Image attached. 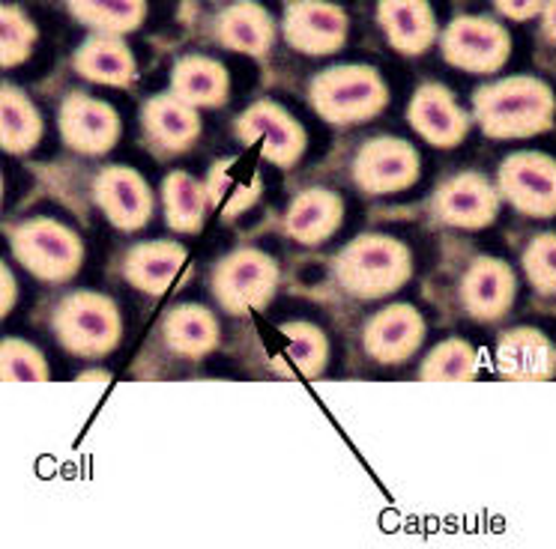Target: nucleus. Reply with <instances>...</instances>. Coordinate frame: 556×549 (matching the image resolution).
<instances>
[{
  "label": "nucleus",
  "mask_w": 556,
  "mask_h": 549,
  "mask_svg": "<svg viewBox=\"0 0 556 549\" xmlns=\"http://www.w3.org/2000/svg\"><path fill=\"white\" fill-rule=\"evenodd\" d=\"M422 341L425 320L413 305L380 308L363 325V349L380 365H404L419 353Z\"/></svg>",
  "instance_id": "obj_14"
},
{
  "label": "nucleus",
  "mask_w": 556,
  "mask_h": 549,
  "mask_svg": "<svg viewBox=\"0 0 556 549\" xmlns=\"http://www.w3.org/2000/svg\"><path fill=\"white\" fill-rule=\"evenodd\" d=\"M230 81L225 66L213 58H182L170 72V93L192 107H216L228 99Z\"/></svg>",
  "instance_id": "obj_28"
},
{
  "label": "nucleus",
  "mask_w": 556,
  "mask_h": 549,
  "mask_svg": "<svg viewBox=\"0 0 556 549\" xmlns=\"http://www.w3.org/2000/svg\"><path fill=\"white\" fill-rule=\"evenodd\" d=\"M15 260L27 272L46 281V284H66L73 281L81 263H85V245L73 227H66L58 218L37 215L27 218L10 233Z\"/></svg>",
  "instance_id": "obj_4"
},
{
  "label": "nucleus",
  "mask_w": 556,
  "mask_h": 549,
  "mask_svg": "<svg viewBox=\"0 0 556 549\" xmlns=\"http://www.w3.org/2000/svg\"><path fill=\"white\" fill-rule=\"evenodd\" d=\"M75 72L87 81L105 84V87H129L135 81L132 51L121 42V36L99 34L87 39L75 54Z\"/></svg>",
  "instance_id": "obj_27"
},
{
  "label": "nucleus",
  "mask_w": 556,
  "mask_h": 549,
  "mask_svg": "<svg viewBox=\"0 0 556 549\" xmlns=\"http://www.w3.org/2000/svg\"><path fill=\"white\" fill-rule=\"evenodd\" d=\"M3 382H49V361L22 337H7L0 346Z\"/></svg>",
  "instance_id": "obj_34"
},
{
  "label": "nucleus",
  "mask_w": 556,
  "mask_h": 549,
  "mask_svg": "<svg viewBox=\"0 0 556 549\" xmlns=\"http://www.w3.org/2000/svg\"><path fill=\"white\" fill-rule=\"evenodd\" d=\"M479 368H482L479 349L460 337H448L428 353L419 376L425 382H470L479 376Z\"/></svg>",
  "instance_id": "obj_32"
},
{
  "label": "nucleus",
  "mask_w": 556,
  "mask_h": 549,
  "mask_svg": "<svg viewBox=\"0 0 556 549\" xmlns=\"http://www.w3.org/2000/svg\"><path fill=\"white\" fill-rule=\"evenodd\" d=\"M496 370L515 382H544L556 376V346L539 329H511L496 341Z\"/></svg>",
  "instance_id": "obj_20"
},
{
  "label": "nucleus",
  "mask_w": 556,
  "mask_h": 549,
  "mask_svg": "<svg viewBox=\"0 0 556 549\" xmlns=\"http://www.w3.org/2000/svg\"><path fill=\"white\" fill-rule=\"evenodd\" d=\"M496 10L503 12L506 18H515V22H527L532 15H539L544 10L547 0H494Z\"/></svg>",
  "instance_id": "obj_36"
},
{
  "label": "nucleus",
  "mask_w": 556,
  "mask_h": 549,
  "mask_svg": "<svg viewBox=\"0 0 556 549\" xmlns=\"http://www.w3.org/2000/svg\"><path fill=\"white\" fill-rule=\"evenodd\" d=\"M407 117H410L413 129L419 131V138L434 146H443V150L458 146L470 129L464 107L440 84H425L416 90L410 107H407Z\"/></svg>",
  "instance_id": "obj_19"
},
{
  "label": "nucleus",
  "mask_w": 556,
  "mask_h": 549,
  "mask_svg": "<svg viewBox=\"0 0 556 549\" xmlns=\"http://www.w3.org/2000/svg\"><path fill=\"white\" fill-rule=\"evenodd\" d=\"M266 361H269V370L285 380H317L329 361L327 334L315 322H281Z\"/></svg>",
  "instance_id": "obj_15"
},
{
  "label": "nucleus",
  "mask_w": 556,
  "mask_h": 549,
  "mask_svg": "<svg viewBox=\"0 0 556 549\" xmlns=\"http://www.w3.org/2000/svg\"><path fill=\"white\" fill-rule=\"evenodd\" d=\"M42 138V119L34 102L15 87L0 93V143L7 153H30Z\"/></svg>",
  "instance_id": "obj_30"
},
{
  "label": "nucleus",
  "mask_w": 556,
  "mask_h": 549,
  "mask_svg": "<svg viewBox=\"0 0 556 549\" xmlns=\"http://www.w3.org/2000/svg\"><path fill=\"white\" fill-rule=\"evenodd\" d=\"M500 197L532 218L556 215V158L544 153L508 155L496 174Z\"/></svg>",
  "instance_id": "obj_8"
},
{
  "label": "nucleus",
  "mask_w": 556,
  "mask_h": 549,
  "mask_svg": "<svg viewBox=\"0 0 556 549\" xmlns=\"http://www.w3.org/2000/svg\"><path fill=\"white\" fill-rule=\"evenodd\" d=\"M204 182L210 206L222 218H240L264 194V174L252 162H245L242 155L218 158L216 165L210 167Z\"/></svg>",
  "instance_id": "obj_21"
},
{
  "label": "nucleus",
  "mask_w": 556,
  "mask_h": 549,
  "mask_svg": "<svg viewBox=\"0 0 556 549\" xmlns=\"http://www.w3.org/2000/svg\"><path fill=\"white\" fill-rule=\"evenodd\" d=\"M162 206H165V221L174 233H201L206 221L210 194L206 182L194 179L186 170H174L162 182Z\"/></svg>",
  "instance_id": "obj_29"
},
{
  "label": "nucleus",
  "mask_w": 556,
  "mask_h": 549,
  "mask_svg": "<svg viewBox=\"0 0 556 549\" xmlns=\"http://www.w3.org/2000/svg\"><path fill=\"white\" fill-rule=\"evenodd\" d=\"M542 30L544 36L556 42V0H547L542 10Z\"/></svg>",
  "instance_id": "obj_38"
},
{
  "label": "nucleus",
  "mask_w": 556,
  "mask_h": 549,
  "mask_svg": "<svg viewBox=\"0 0 556 549\" xmlns=\"http://www.w3.org/2000/svg\"><path fill=\"white\" fill-rule=\"evenodd\" d=\"M281 27L300 54H336L348 39V15L327 0H293Z\"/></svg>",
  "instance_id": "obj_13"
},
{
  "label": "nucleus",
  "mask_w": 556,
  "mask_h": 549,
  "mask_svg": "<svg viewBox=\"0 0 556 549\" xmlns=\"http://www.w3.org/2000/svg\"><path fill=\"white\" fill-rule=\"evenodd\" d=\"M159 334L174 356L182 358H204L218 346V320L216 314L204 305H177L170 308L162 322Z\"/></svg>",
  "instance_id": "obj_25"
},
{
  "label": "nucleus",
  "mask_w": 556,
  "mask_h": 549,
  "mask_svg": "<svg viewBox=\"0 0 556 549\" xmlns=\"http://www.w3.org/2000/svg\"><path fill=\"white\" fill-rule=\"evenodd\" d=\"M312 107L336 126H353L377 117L389 102V87L371 66H332L317 75L312 87Z\"/></svg>",
  "instance_id": "obj_5"
},
{
  "label": "nucleus",
  "mask_w": 556,
  "mask_h": 549,
  "mask_svg": "<svg viewBox=\"0 0 556 549\" xmlns=\"http://www.w3.org/2000/svg\"><path fill=\"white\" fill-rule=\"evenodd\" d=\"M51 329L66 353L78 358H105L121 346L123 314L105 293L75 290L58 302Z\"/></svg>",
  "instance_id": "obj_3"
},
{
  "label": "nucleus",
  "mask_w": 556,
  "mask_h": 549,
  "mask_svg": "<svg viewBox=\"0 0 556 549\" xmlns=\"http://www.w3.org/2000/svg\"><path fill=\"white\" fill-rule=\"evenodd\" d=\"M344 221V201L329 189H305L285 213V230L300 245H320L339 233Z\"/></svg>",
  "instance_id": "obj_22"
},
{
  "label": "nucleus",
  "mask_w": 556,
  "mask_h": 549,
  "mask_svg": "<svg viewBox=\"0 0 556 549\" xmlns=\"http://www.w3.org/2000/svg\"><path fill=\"white\" fill-rule=\"evenodd\" d=\"M413 254L401 239L363 233L351 239L336 257V281L353 298L375 302L399 293L410 281Z\"/></svg>",
  "instance_id": "obj_2"
},
{
  "label": "nucleus",
  "mask_w": 556,
  "mask_h": 549,
  "mask_svg": "<svg viewBox=\"0 0 556 549\" xmlns=\"http://www.w3.org/2000/svg\"><path fill=\"white\" fill-rule=\"evenodd\" d=\"M61 135L75 153L102 155L121 138V117L109 102L73 93L61 105Z\"/></svg>",
  "instance_id": "obj_16"
},
{
  "label": "nucleus",
  "mask_w": 556,
  "mask_h": 549,
  "mask_svg": "<svg viewBox=\"0 0 556 549\" xmlns=\"http://www.w3.org/2000/svg\"><path fill=\"white\" fill-rule=\"evenodd\" d=\"M0 63L3 69H13L25 63L37 42V27L18 7H3L0 10Z\"/></svg>",
  "instance_id": "obj_33"
},
{
  "label": "nucleus",
  "mask_w": 556,
  "mask_h": 549,
  "mask_svg": "<svg viewBox=\"0 0 556 549\" xmlns=\"http://www.w3.org/2000/svg\"><path fill=\"white\" fill-rule=\"evenodd\" d=\"M353 182L365 194H399L419 179V153L401 138H375L353 158Z\"/></svg>",
  "instance_id": "obj_9"
},
{
  "label": "nucleus",
  "mask_w": 556,
  "mask_h": 549,
  "mask_svg": "<svg viewBox=\"0 0 556 549\" xmlns=\"http://www.w3.org/2000/svg\"><path fill=\"white\" fill-rule=\"evenodd\" d=\"M276 260L261 248H237L222 257L213 269V296L230 317L264 310L278 290Z\"/></svg>",
  "instance_id": "obj_6"
},
{
  "label": "nucleus",
  "mask_w": 556,
  "mask_h": 549,
  "mask_svg": "<svg viewBox=\"0 0 556 549\" xmlns=\"http://www.w3.org/2000/svg\"><path fill=\"white\" fill-rule=\"evenodd\" d=\"M443 58L472 75H488L506 66L511 54V36L503 24L479 15H460L448 24L446 34L440 39Z\"/></svg>",
  "instance_id": "obj_7"
},
{
  "label": "nucleus",
  "mask_w": 556,
  "mask_h": 549,
  "mask_svg": "<svg viewBox=\"0 0 556 549\" xmlns=\"http://www.w3.org/2000/svg\"><path fill=\"white\" fill-rule=\"evenodd\" d=\"M523 272L542 296H556V233L535 237L523 251Z\"/></svg>",
  "instance_id": "obj_35"
},
{
  "label": "nucleus",
  "mask_w": 556,
  "mask_h": 549,
  "mask_svg": "<svg viewBox=\"0 0 556 549\" xmlns=\"http://www.w3.org/2000/svg\"><path fill=\"white\" fill-rule=\"evenodd\" d=\"M0 284H3V305H0V310H3V317H7V314L15 308V278L7 266L0 269Z\"/></svg>",
  "instance_id": "obj_37"
},
{
  "label": "nucleus",
  "mask_w": 556,
  "mask_h": 549,
  "mask_svg": "<svg viewBox=\"0 0 556 549\" xmlns=\"http://www.w3.org/2000/svg\"><path fill=\"white\" fill-rule=\"evenodd\" d=\"M70 12L99 34H132L147 15V0H70Z\"/></svg>",
  "instance_id": "obj_31"
},
{
  "label": "nucleus",
  "mask_w": 556,
  "mask_h": 549,
  "mask_svg": "<svg viewBox=\"0 0 556 549\" xmlns=\"http://www.w3.org/2000/svg\"><path fill=\"white\" fill-rule=\"evenodd\" d=\"M141 123L150 141L168 150V153H182L189 150L198 135H201V119H198V107L182 102L180 95L159 93L141 111Z\"/></svg>",
  "instance_id": "obj_24"
},
{
  "label": "nucleus",
  "mask_w": 556,
  "mask_h": 549,
  "mask_svg": "<svg viewBox=\"0 0 556 549\" xmlns=\"http://www.w3.org/2000/svg\"><path fill=\"white\" fill-rule=\"evenodd\" d=\"M518 278L511 266L496 257H479L470 263V269L460 278V302L472 320L494 322L500 320L511 302H515Z\"/></svg>",
  "instance_id": "obj_18"
},
{
  "label": "nucleus",
  "mask_w": 556,
  "mask_h": 549,
  "mask_svg": "<svg viewBox=\"0 0 556 549\" xmlns=\"http://www.w3.org/2000/svg\"><path fill=\"white\" fill-rule=\"evenodd\" d=\"M216 36L222 46L252 54V58H264L266 51L273 48V18L264 7H257L252 0H240L218 15Z\"/></svg>",
  "instance_id": "obj_26"
},
{
  "label": "nucleus",
  "mask_w": 556,
  "mask_h": 549,
  "mask_svg": "<svg viewBox=\"0 0 556 549\" xmlns=\"http://www.w3.org/2000/svg\"><path fill=\"white\" fill-rule=\"evenodd\" d=\"M472 111L488 138L518 141V138L542 135L554 126L556 95L539 78L511 75L476 90Z\"/></svg>",
  "instance_id": "obj_1"
},
{
  "label": "nucleus",
  "mask_w": 556,
  "mask_h": 549,
  "mask_svg": "<svg viewBox=\"0 0 556 549\" xmlns=\"http://www.w3.org/2000/svg\"><path fill=\"white\" fill-rule=\"evenodd\" d=\"M189 272V251L174 239L138 242L123 257V278L150 296H162L170 286L177 290Z\"/></svg>",
  "instance_id": "obj_17"
},
{
  "label": "nucleus",
  "mask_w": 556,
  "mask_h": 549,
  "mask_svg": "<svg viewBox=\"0 0 556 549\" xmlns=\"http://www.w3.org/2000/svg\"><path fill=\"white\" fill-rule=\"evenodd\" d=\"M377 22L401 54H425L434 46L437 22L428 0H380Z\"/></svg>",
  "instance_id": "obj_23"
},
{
  "label": "nucleus",
  "mask_w": 556,
  "mask_h": 549,
  "mask_svg": "<svg viewBox=\"0 0 556 549\" xmlns=\"http://www.w3.org/2000/svg\"><path fill=\"white\" fill-rule=\"evenodd\" d=\"M431 209L443 225L458 230H482L494 225L500 213V189H494L482 174H458L437 189Z\"/></svg>",
  "instance_id": "obj_12"
},
{
  "label": "nucleus",
  "mask_w": 556,
  "mask_h": 549,
  "mask_svg": "<svg viewBox=\"0 0 556 549\" xmlns=\"http://www.w3.org/2000/svg\"><path fill=\"white\" fill-rule=\"evenodd\" d=\"M237 135L276 167H293L305 153V129L276 102H254L242 111Z\"/></svg>",
  "instance_id": "obj_10"
},
{
  "label": "nucleus",
  "mask_w": 556,
  "mask_h": 549,
  "mask_svg": "<svg viewBox=\"0 0 556 549\" xmlns=\"http://www.w3.org/2000/svg\"><path fill=\"white\" fill-rule=\"evenodd\" d=\"M93 201L111 225L126 233L141 230L153 218V191L135 167H102L93 179Z\"/></svg>",
  "instance_id": "obj_11"
}]
</instances>
